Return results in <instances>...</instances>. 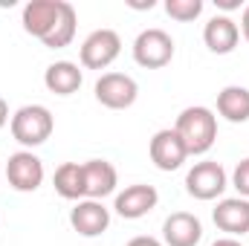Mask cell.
<instances>
[{"instance_id": "6da1fadb", "label": "cell", "mask_w": 249, "mask_h": 246, "mask_svg": "<svg viewBox=\"0 0 249 246\" xmlns=\"http://www.w3.org/2000/svg\"><path fill=\"white\" fill-rule=\"evenodd\" d=\"M174 130L183 139L188 157H197V154H206L214 145V139H217V116L209 107L194 105V107H186L177 116Z\"/></svg>"}, {"instance_id": "7a4b0ae2", "label": "cell", "mask_w": 249, "mask_h": 246, "mask_svg": "<svg viewBox=\"0 0 249 246\" xmlns=\"http://www.w3.org/2000/svg\"><path fill=\"white\" fill-rule=\"evenodd\" d=\"M55 119L44 105H23L15 116H12V136L26 145V148H38L53 136Z\"/></svg>"}, {"instance_id": "3957f363", "label": "cell", "mask_w": 249, "mask_h": 246, "mask_svg": "<svg viewBox=\"0 0 249 246\" xmlns=\"http://www.w3.org/2000/svg\"><path fill=\"white\" fill-rule=\"evenodd\" d=\"M174 58V38L165 29H145L133 41V61L145 70H160Z\"/></svg>"}, {"instance_id": "277c9868", "label": "cell", "mask_w": 249, "mask_h": 246, "mask_svg": "<svg viewBox=\"0 0 249 246\" xmlns=\"http://www.w3.org/2000/svg\"><path fill=\"white\" fill-rule=\"evenodd\" d=\"M122 53V38L113 29H96L84 38L81 44V67L87 70H105L119 58Z\"/></svg>"}, {"instance_id": "5b68a950", "label": "cell", "mask_w": 249, "mask_h": 246, "mask_svg": "<svg viewBox=\"0 0 249 246\" xmlns=\"http://www.w3.org/2000/svg\"><path fill=\"white\" fill-rule=\"evenodd\" d=\"M6 180L15 191H23V194L38 191L44 183V162L32 151H18L6 162Z\"/></svg>"}, {"instance_id": "8992f818", "label": "cell", "mask_w": 249, "mask_h": 246, "mask_svg": "<svg viewBox=\"0 0 249 246\" xmlns=\"http://www.w3.org/2000/svg\"><path fill=\"white\" fill-rule=\"evenodd\" d=\"M139 96V87L130 75L124 72H105L99 81H96V99L99 105L110 107V110H124L136 102Z\"/></svg>"}, {"instance_id": "52a82bcc", "label": "cell", "mask_w": 249, "mask_h": 246, "mask_svg": "<svg viewBox=\"0 0 249 246\" xmlns=\"http://www.w3.org/2000/svg\"><path fill=\"white\" fill-rule=\"evenodd\" d=\"M186 191L194 200H214L226 191V171L220 162H197L186 174Z\"/></svg>"}, {"instance_id": "ba28073f", "label": "cell", "mask_w": 249, "mask_h": 246, "mask_svg": "<svg viewBox=\"0 0 249 246\" xmlns=\"http://www.w3.org/2000/svg\"><path fill=\"white\" fill-rule=\"evenodd\" d=\"M186 159H188V151L174 127H165V130L154 133V139H151V162L160 171H177Z\"/></svg>"}, {"instance_id": "9c48e42d", "label": "cell", "mask_w": 249, "mask_h": 246, "mask_svg": "<svg viewBox=\"0 0 249 246\" xmlns=\"http://www.w3.org/2000/svg\"><path fill=\"white\" fill-rule=\"evenodd\" d=\"M70 226L81 238H99L110 226V211L102 206V200H78L70 211Z\"/></svg>"}, {"instance_id": "30bf717a", "label": "cell", "mask_w": 249, "mask_h": 246, "mask_svg": "<svg viewBox=\"0 0 249 246\" xmlns=\"http://www.w3.org/2000/svg\"><path fill=\"white\" fill-rule=\"evenodd\" d=\"M64 6H67V0H29L23 6V29L44 41L53 32V26L58 23Z\"/></svg>"}, {"instance_id": "8fae6325", "label": "cell", "mask_w": 249, "mask_h": 246, "mask_svg": "<svg viewBox=\"0 0 249 246\" xmlns=\"http://www.w3.org/2000/svg\"><path fill=\"white\" fill-rule=\"evenodd\" d=\"M160 203V194L154 185H145V183H136V185H127L122 194H116V214L124 217V220H139L145 217L148 211H154Z\"/></svg>"}, {"instance_id": "7c38bea8", "label": "cell", "mask_w": 249, "mask_h": 246, "mask_svg": "<svg viewBox=\"0 0 249 246\" xmlns=\"http://www.w3.org/2000/svg\"><path fill=\"white\" fill-rule=\"evenodd\" d=\"M200 238H203V226L188 211H174L162 223V241H165V246H197Z\"/></svg>"}, {"instance_id": "4fadbf2b", "label": "cell", "mask_w": 249, "mask_h": 246, "mask_svg": "<svg viewBox=\"0 0 249 246\" xmlns=\"http://www.w3.org/2000/svg\"><path fill=\"white\" fill-rule=\"evenodd\" d=\"M214 226L229 235H247L249 232V200L244 197H226L212 211Z\"/></svg>"}, {"instance_id": "5bb4252c", "label": "cell", "mask_w": 249, "mask_h": 246, "mask_svg": "<svg viewBox=\"0 0 249 246\" xmlns=\"http://www.w3.org/2000/svg\"><path fill=\"white\" fill-rule=\"evenodd\" d=\"M203 41L214 55H229L241 41V29L229 15H214L203 29Z\"/></svg>"}, {"instance_id": "9a60e30c", "label": "cell", "mask_w": 249, "mask_h": 246, "mask_svg": "<svg viewBox=\"0 0 249 246\" xmlns=\"http://www.w3.org/2000/svg\"><path fill=\"white\" fill-rule=\"evenodd\" d=\"M84 197L102 200L116 191V168L107 159H87L84 165Z\"/></svg>"}, {"instance_id": "2e32d148", "label": "cell", "mask_w": 249, "mask_h": 246, "mask_svg": "<svg viewBox=\"0 0 249 246\" xmlns=\"http://www.w3.org/2000/svg\"><path fill=\"white\" fill-rule=\"evenodd\" d=\"M81 81H84V75H81L78 64H72V61H55V64H50L47 72H44V84L55 96H72L81 87Z\"/></svg>"}, {"instance_id": "e0dca14e", "label": "cell", "mask_w": 249, "mask_h": 246, "mask_svg": "<svg viewBox=\"0 0 249 246\" xmlns=\"http://www.w3.org/2000/svg\"><path fill=\"white\" fill-rule=\"evenodd\" d=\"M217 113L232 124H244L249 122V90L229 84L217 93Z\"/></svg>"}, {"instance_id": "ac0fdd59", "label": "cell", "mask_w": 249, "mask_h": 246, "mask_svg": "<svg viewBox=\"0 0 249 246\" xmlns=\"http://www.w3.org/2000/svg\"><path fill=\"white\" fill-rule=\"evenodd\" d=\"M53 185L64 200H81L84 197V168L78 162H64L55 168Z\"/></svg>"}, {"instance_id": "d6986e66", "label": "cell", "mask_w": 249, "mask_h": 246, "mask_svg": "<svg viewBox=\"0 0 249 246\" xmlns=\"http://www.w3.org/2000/svg\"><path fill=\"white\" fill-rule=\"evenodd\" d=\"M75 23H78L75 9H72V3H67L64 12H61V18H58V23L53 26V32H50L41 44L50 47V50H64V47H70L72 38H75Z\"/></svg>"}, {"instance_id": "ffe728a7", "label": "cell", "mask_w": 249, "mask_h": 246, "mask_svg": "<svg viewBox=\"0 0 249 246\" xmlns=\"http://www.w3.org/2000/svg\"><path fill=\"white\" fill-rule=\"evenodd\" d=\"M165 12L180 20V23H188L194 18H200L203 12V0H165Z\"/></svg>"}, {"instance_id": "44dd1931", "label": "cell", "mask_w": 249, "mask_h": 246, "mask_svg": "<svg viewBox=\"0 0 249 246\" xmlns=\"http://www.w3.org/2000/svg\"><path fill=\"white\" fill-rule=\"evenodd\" d=\"M232 185L238 188V194L249 200V157L247 159H241L238 165H235V174H232Z\"/></svg>"}, {"instance_id": "7402d4cb", "label": "cell", "mask_w": 249, "mask_h": 246, "mask_svg": "<svg viewBox=\"0 0 249 246\" xmlns=\"http://www.w3.org/2000/svg\"><path fill=\"white\" fill-rule=\"evenodd\" d=\"M124 246H162L157 238H148V235H139V238H133V241H127Z\"/></svg>"}, {"instance_id": "603a6c76", "label": "cell", "mask_w": 249, "mask_h": 246, "mask_svg": "<svg viewBox=\"0 0 249 246\" xmlns=\"http://www.w3.org/2000/svg\"><path fill=\"white\" fill-rule=\"evenodd\" d=\"M127 6H130V9H154L157 3H154V0H127Z\"/></svg>"}, {"instance_id": "cb8c5ba5", "label": "cell", "mask_w": 249, "mask_h": 246, "mask_svg": "<svg viewBox=\"0 0 249 246\" xmlns=\"http://www.w3.org/2000/svg\"><path fill=\"white\" fill-rule=\"evenodd\" d=\"M6 122H9V105H6V99L0 96V127H3Z\"/></svg>"}, {"instance_id": "d4e9b609", "label": "cell", "mask_w": 249, "mask_h": 246, "mask_svg": "<svg viewBox=\"0 0 249 246\" xmlns=\"http://www.w3.org/2000/svg\"><path fill=\"white\" fill-rule=\"evenodd\" d=\"M241 32H244V38L249 41V6L244 9V18H241Z\"/></svg>"}, {"instance_id": "484cf974", "label": "cell", "mask_w": 249, "mask_h": 246, "mask_svg": "<svg viewBox=\"0 0 249 246\" xmlns=\"http://www.w3.org/2000/svg\"><path fill=\"white\" fill-rule=\"evenodd\" d=\"M212 246H244L241 241H235V238H220V241H214Z\"/></svg>"}, {"instance_id": "4316f807", "label": "cell", "mask_w": 249, "mask_h": 246, "mask_svg": "<svg viewBox=\"0 0 249 246\" xmlns=\"http://www.w3.org/2000/svg\"><path fill=\"white\" fill-rule=\"evenodd\" d=\"M214 3H217L220 9H238V6H241V0H214Z\"/></svg>"}]
</instances>
